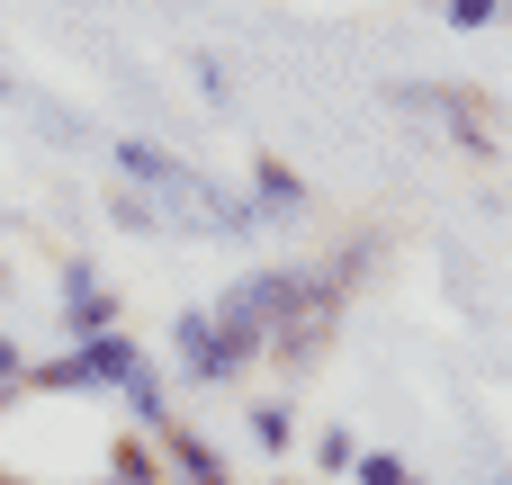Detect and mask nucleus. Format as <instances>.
Instances as JSON below:
<instances>
[]
</instances>
